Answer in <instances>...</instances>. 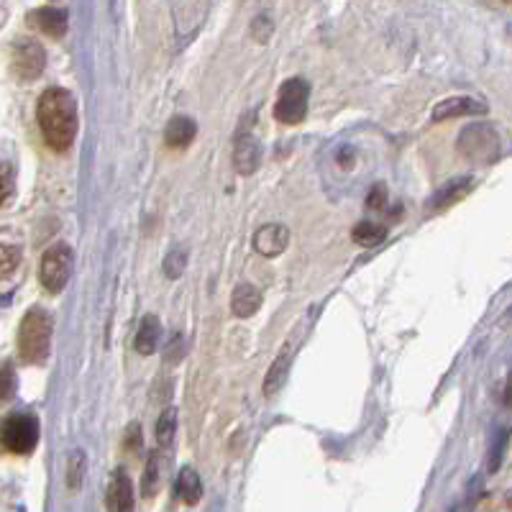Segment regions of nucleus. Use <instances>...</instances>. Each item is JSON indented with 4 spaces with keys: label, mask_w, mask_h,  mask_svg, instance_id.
<instances>
[{
    "label": "nucleus",
    "mask_w": 512,
    "mask_h": 512,
    "mask_svg": "<svg viewBox=\"0 0 512 512\" xmlns=\"http://www.w3.org/2000/svg\"><path fill=\"white\" fill-rule=\"evenodd\" d=\"M308 98H310V85L303 77L287 80L282 85L280 95H277V105H274V116L285 126H297L308 113Z\"/></svg>",
    "instance_id": "39448f33"
},
{
    "label": "nucleus",
    "mask_w": 512,
    "mask_h": 512,
    "mask_svg": "<svg viewBox=\"0 0 512 512\" xmlns=\"http://www.w3.org/2000/svg\"><path fill=\"white\" fill-rule=\"evenodd\" d=\"M13 195V172L3 159H0V208L11 200Z\"/></svg>",
    "instance_id": "393cba45"
},
{
    "label": "nucleus",
    "mask_w": 512,
    "mask_h": 512,
    "mask_svg": "<svg viewBox=\"0 0 512 512\" xmlns=\"http://www.w3.org/2000/svg\"><path fill=\"white\" fill-rule=\"evenodd\" d=\"M287 244H290V231H287V226H282V223L259 228L254 236V249L262 256H269V259H272V256H280L282 251L287 249Z\"/></svg>",
    "instance_id": "1a4fd4ad"
},
{
    "label": "nucleus",
    "mask_w": 512,
    "mask_h": 512,
    "mask_svg": "<svg viewBox=\"0 0 512 512\" xmlns=\"http://www.w3.org/2000/svg\"><path fill=\"white\" fill-rule=\"evenodd\" d=\"M21 264V239L13 231L0 228V282L8 280Z\"/></svg>",
    "instance_id": "4468645a"
},
{
    "label": "nucleus",
    "mask_w": 512,
    "mask_h": 512,
    "mask_svg": "<svg viewBox=\"0 0 512 512\" xmlns=\"http://www.w3.org/2000/svg\"><path fill=\"white\" fill-rule=\"evenodd\" d=\"M52 346V315L41 308H31L18 328V354L26 364H41Z\"/></svg>",
    "instance_id": "f03ea898"
},
{
    "label": "nucleus",
    "mask_w": 512,
    "mask_h": 512,
    "mask_svg": "<svg viewBox=\"0 0 512 512\" xmlns=\"http://www.w3.org/2000/svg\"><path fill=\"white\" fill-rule=\"evenodd\" d=\"M11 64L16 77L21 80H36V77L44 72V64H47V54L41 49L39 41L34 39H18L16 47H13Z\"/></svg>",
    "instance_id": "0eeeda50"
},
{
    "label": "nucleus",
    "mask_w": 512,
    "mask_h": 512,
    "mask_svg": "<svg viewBox=\"0 0 512 512\" xmlns=\"http://www.w3.org/2000/svg\"><path fill=\"white\" fill-rule=\"evenodd\" d=\"M162 487V456L152 454L149 461H146L144 469V479H141V495L144 497H154Z\"/></svg>",
    "instance_id": "412c9836"
},
{
    "label": "nucleus",
    "mask_w": 512,
    "mask_h": 512,
    "mask_svg": "<svg viewBox=\"0 0 512 512\" xmlns=\"http://www.w3.org/2000/svg\"><path fill=\"white\" fill-rule=\"evenodd\" d=\"M507 505H510V510H512V492H510V495H507Z\"/></svg>",
    "instance_id": "c756f323"
},
{
    "label": "nucleus",
    "mask_w": 512,
    "mask_h": 512,
    "mask_svg": "<svg viewBox=\"0 0 512 512\" xmlns=\"http://www.w3.org/2000/svg\"><path fill=\"white\" fill-rule=\"evenodd\" d=\"M29 21L34 29H39L41 34L54 36V39H59V36L67 31V11H62V8H54V6L36 8V11L29 16Z\"/></svg>",
    "instance_id": "9b49d317"
},
{
    "label": "nucleus",
    "mask_w": 512,
    "mask_h": 512,
    "mask_svg": "<svg viewBox=\"0 0 512 512\" xmlns=\"http://www.w3.org/2000/svg\"><path fill=\"white\" fill-rule=\"evenodd\" d=\"M175 431H177V410L175 408H167L162 413L157 423V443L162 448H167L169 443L175 441Z\"/></svg>",
    "instance_id": "5701e85b"
},
{
    "label": "nucleus",
    "mask_w": 512,
    "mask_h": 512,
    "mask_svg": "<svg viewBox=\"0 0 512 512\" xmlns=\"http://www.w3.org/2000/svg\"><path fill=\"white\" fill-rule=\"evenodd\" d=\"M41 136L54 152H67L77 134V105L67 90L49 88L36 105Z\"/></svg>",
    "instance_id": "f257e3e1"
},
{
    "label": "nucleus",
    "mask_w": 512,
    "mask_h": 512,
    "mask_svg": "<svg viewBox=\"0 0 512 512\" xmlns=\"http://www.w3.org/2000/svg\"><path fill=\"white\" fill-rule=\"evenodd\" d=\"M36 443H39V423H36L34 415L18 413L0 420V448L6 454H31Z\"/></svg>",
    "instance_id": "7ed1b4c3"
},
{
    "label": "nucleus",
    "mask_w": 512,
    "mask_h": 512,
    "mask_svg": "<svg viewBox=\"0 0 512 512\" xmlns=\"http://www.w3.org/2000/svg\"><path fill=\"white\" fill-rule=\"evenodd\" d=\"M259 159H262V146L251 134H241L236 139V149H233V162L241 175H251L256 167H259Z\"/></svg>",
    "instance_id": "ddd939ff"
},
{
    "label": "nucleus",
    "mask_w": 512,
    "mask_h": 512,
    "mask_svg": "<svg viewBox=\"0 0 512 512\" xmlns=\"http://www.w3.org/2000/svg\"><path fill=\"white\" fill-rule=\"evenodd\" d=\"M459 152L472 162H492L500 152V139L487 123H474L459 136Z\"/></svg>",
    "instance_id": "423d86ee"
},
{
    "label": "nucleus",
    "mask_w": 512,
    "mask_h": 512,
    "mask_svg": "<svg viewBox=\"0 0 512 512\" xmlns=\"http://www.w3.org/2000/svg\"><path fill=\"white\" fill-rule=\"evenodd\" d=\"M159 336H162V326H159V318L157 315H146L144 320H141L139 326V333H136V351L139 354H154L159 346Z\"/></svg>",
    "instance_id": "f3484780"
},
{
    "label": "nucleus",
    "mask_w": 512,
    "mask_h": 512,
    "mask_svg": "<svg viewBox=\"0 0 512 512\" xmlns=\"http://www.w3.org/2000/svg\"><path fill=\"white\" fill-rule=\"evenodd\" d=\"M484 111H487V105H484L482 100L459 95V98L441 100V103L433 108V121H448V118H459V116H477V113H484Z\"/></svg>",
    "instance_id": "9d476101"
},
{
    "label": "nucleus",
    "mask_w": 512,
    "mask_h": 512,
    "mask_svg": "<svg viewBox=\"0 0 512 512\" xmlns=\"http://www.w3.org/2000/svg\"><path fill=\"white\" fill-rule=\"evenodd\" d=\"M351 239H354L356 246H364V249H374V246L382 244L387 239V226L372 221H361L356 223L354 231H351Z\"/></svg>",
    "instance_id": "aec40b11"
},
{
    "label": "nucleus",
    "mask_w": 512,
    "mask_h": 512,
    "mask_svg": "<svg viewBox=\"0 0 512 512\" xmlns=\"http://www.w3.org/2000/svg\"><path fill=\"white\" fill-rule=\"evenodd\" d=\"M208 11V3H180V6H175L177 36H180V39H187V36L195 34V29L203 24V18L208 16Z\"/></svg>",
    "instance_id": "f8f14e48"
},
{
    "label": "nucleus",
    "mask_w": 512,
    "mask_h": 512,
    "mask_svg": "<svg viewBox=\"0 0 512 512\" xmlns=\"http://www.w3.org/2000/svg\"><path fill=\"white\" fill-rule=\"evenodd\" d=\"M72 274V249L67 244H54L44 251L39 264V282L41 287L52 295L64 290Z\"/></svg>",
    "instance_id": "20e7f679"
},
{
    "label": "nucleus",
    "mask_w": 512,
    "mask_h": 512,
    "mask_svg": "<svg viewBox=\"0 0 512 512\" xmlns=\"http://www.w3.org/2000/svg\"><path fill=\"white\" fill-rule=\"evenodd\" d=\"M472 190V180H469V177H466V180H451V182H446V185L441 187V190L436 192V195H433L431 198V203H428V210H446V208H451V205L454 203H459L461 198H464L466 192Z\"/></svg>",
    "instance_id": "dca6fc26"
},
{
    "label": "nucleus",
    "mask_w": 512,
    "mask_h": 512,
    "mask_svg": "<svg viewBox=\"0 0 512 512\" xmlns=\"http://www.w3.org/2000/svg\"><path fill=\"white\" fill-rule=\"evenodd\" d=\"M192 139H195V121L192 118L177 116L169 121L167 131H164L167 146H172V149H185Z\"/></svg>",
    "instance_id": "a211bd4d"
},
{
    "label": "nucleus",
    "mask_w": 512,
    "mask_h": 512,
    "mask_svg": "<svg viewBox=\"0 0 512 512\" xmlns=\"http://www.w3.org/2000/svg\"><path fill=\"white\" fill-rule=\"evenodd\" d=\"M16 395V372L11 364H0V402L11 400Z\"/></svg>",
    "instance_id": "b1692460"
},
{
    "label": "nucleus",
    "mask_w": 512,
    "mask_h": 512,
    "mask_svg": "<svg viewBox=\"0 0 512 512\" xmlns=\"http://www.w3.org/2000/svg\"><path fill=\"white\" fill-rule=\"evenodd\" d=\"M505 402H507V405H510V408H512V379H510V384H507V392H505Z\"/></svg>",
    "instance_id": "c85d7f7f"
},
{
    "label": "nucleus",
    "mask_w": 512,
    "mask_h": 512,
    "mask_svg": "<svg viewBox=\"0 0 512 512\" xmlns=\"http://www.w3.org/2000/svg\"><path fill=\"white\" fill-rule=\"evenodd\" d=\"M105 507L108 512H134V489H131V479L126 477L123 469L113 472L108 495H105Z\"/></svg>",
    "instance_id": "6e6552de"
},
{
    "label": "nucleus",
    "mask_w": 512,
    "mask_h": 512,
    "mask_svg": "<svg viewBox=\"0 0 512 512\" xmlns=\"http://www.w3.org/2000/svg\"><path fill=\"white\" fill-rule=\"evenodd\" d=\"M182 269H185V251L175 249L167 259H164V272H167V277L175 280V277H180L182 274Z\"/></svg>",
    "instance_id": "a878e982"
},
{
    "label": "nucleus",
    "mask_w": 512,
    "mask_h": 512,
    "mask_svg": "<svg viewBox=\"0 0 512 512\" xmlns=\"http://www.w3.org/2000/svg\"><path fill=\"white\" fill-rule=\"evenodd\" d=\"M126 448L128 451H139L141 448V431H139V425H131V428H128V433H126Z\"/></svg>",
    "instance_id": "cd10ccee"
},
{
    "label": "nucleus",
    "mask_w": 512,
    "mask_h": 512,
    "mask_svg": "<svg viewBox=\"0 0 512 512\" xmlns=\"http://www.w3.org/2000/svg\"><path fill=\"white\" fill-rule=\"evenodd\" d=\"M369 208H377V210H382L384 205H387V187L384 185H374V190L369 192Z\"/></svg>",
    "instance_id": "bb28decb"
},
{
    "label": "nucleus",
    "mask_w": 512,
    "mask_h": 512,
    "mask_svg": "<svg viewBox=\"0 0 512 512\" xmlns=\"http://www.w3.org/2000/svg\"><path fill=\"white\" fill-rule=\"evenodd\" d=\"M177 497H180L185 505H198L200 497H203V484H200V477L195 469L185 466L177 477Z\"/></svg>",
    "instance_id": "6ab92c4d"
},
{
    "label": "nucleus",
    "mask_w": 512,
    "mask_h": 512,
    "mask_svg": "<svg viewBox=\"0 0 512 512\" xmlns=\"http://www.w3.org/2000/svg\"><path fill=\"white\" fill-rule=\"evenodd\" d=\"M287 367H290V356L282 354L280 359H277L272 364V369H269L267 379H264V395L272 397L274 392L280 390L282 382H285V377H287Z\"/></svg>",
    "instance_id": "4be33fe9"
},
{
    "label": "nucleus",
    "mask_w": 512,
    "mask_h": 512,
    "mask_svg": "<svg viewBox=\"0 0 512 512\" xmlns=\"http://www.w3.org/2000/svg\"><path fill=\"white\" fill-rule=\"evenodd\" d=\"M262 308V292L256 290L254 285H239L236 290H233V297H231V313L236 315V318H249V315H254L256 310Z\"/></svg>",
    "instance_id": "2eb2a0df"
}]
</instances>
